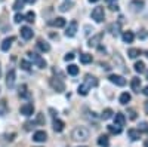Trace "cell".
<instances>
[{
	"label": "cell",
	"mask_w": 148,
	"mask_h": 147,
	"mask_svg": "<svg viewBox=\"0 0 148 147\" xmlns=\"http://www.w3.org/2000/svg\"><path fill=\"white\" fill-rule=\"evenodd\" d=\"M89 129L88 128H84V126H76L73 129V134H71V137L73 140H76V141H86L89 138Z\"/></svg>",
	"instance_id": "obj_1"
},
{
	"label": "cell",
	"mask_w": 148,
	"mask_h": 147,
	"mask_svg": "<svg viewBox=\"0 0 148 147\" xmlns=\"http://www.w3.org/2000/svg\"><path fill=\"white\" fill-rule=\"evenodd\" d=\"M104 18H105L104 8H102V6H96V8L92 10V19H95L96 22H102Z\"/></svg>",
	"instance_id": "obj_2"
},
{
	"label": "cell",
	"mask_w": 148,
	"mask_h": 147,
	"mask_svg": "<svg viewBox=\"0 0 148 147\" xmlns=\"http://www.w3.org/2000/svg\"><path fill=\"white\" fill-rule=\"evenodd\" d=\"M27 55H28V58L33 61L37 67H40V68H45V67H46V61H45L40 55H37V54H34V52H28Z\"/></svg>",
	"instance_id": "obj_3"
},
{
	"label": "cell",
	"mask_w": 148,
	"mask_h": 147,
	"mask_svg": "<svg viewBox=\"0 0 148 147\" xmlns=\"http://www.w3.org/2000/svg\"><path fill=\"white\" fill-rule=\"evenodd\" d=\"M51 86H52L56 92H64V91H65V85H64V82L61 80V79H56V77L51 79Z\"/></svg>",
	"instance_id": "obj_4"
},
{
	"label": "cell",
	"mask_w": 148,
	"mask_h": 147,
	"mask_svg": "<svg viewBox=\"0 0 148 147\" xmlns=\"http://www.w3.org/2000/svg\"><path fill=\"white\" fill-rule=\"evenodd\" d=\"M77 27H79L77 21H71V22L68 24L67 30H65V36H67V37H74V36H76V33H77Z\"/></svg>",
	"instance_id": "obj_5"
},
{
	"label": "cell",
	"mask_w": 148,
	"mask_h": 147,
	"mask_svg": "<svg viewBox=\"0 0 148 147\" xmlns=\"http://www.w3.org/2000/svg\"><path fill=\"white\" fill-rule=\"evenodd\" d=\"M19 112H21V115H24V116H31V115L34 113V106H33L31 103H25L24 106H21Z\"/></svg>",
	"instance_id": "obj_6"
},
{
	"label": "cell",
	"mask_w": 148,
	"mask_h": 147,
	"mask_svg": "<svg viewBox=\"0 0 148 147\" xmlns=\"http://www.w3.org/2000/svg\"><path fill=\"white\" fill-rule=\"evenodd\" d=\"M108 79H110L111 83L117 85V86H125V85H126V79L123 76H119V75H111Z\"/></svg>",
	"instance_id": "obj_7"
},
{
	"label": "cell",
	"mask_w": 148,
	"mask_h": 147,
	"mask_svg": "<svg viewBox=\"0 0 148 147\" xmlns=\"http://www.w3.org/2000/svg\"><path fill=\"white\" fill-rule=\"evenodd\" d=\"M15 79H16V73H15V70H9V71H8V76H6V85H8L9 88H14Z\"/></svg>",
	"instance_id": "obj_8"
},
{
	"label": "cell",
	"mask_w": 148,
	"mask_h": 147,
	"mask_svg": "<svg viewBox=\"0 0 148 147\" xmlns=\"http://www.w3.org/2000/svg\"><path fill=\"white\" fill-rule=\"evenodd\" d=\"M21 36H22L24 40H30V39H33L34 33L30 27H21Z\"/></svg>",
	"instance_id": "obj_9"
},
{
	"label": "cell",
	"mask_w": 148,
	"mask_h": 147,
	"mask_svg": "<svg viewBox=\"0 0 148 147\" xmlns=\"http://www.w3.org/2000/svg\"><path fill=\"white\" fill-rule=\"evenodd\" d=\"M46 138H47V135H46L45 131H37V132H34V135H33V140L36 143H45Z\"/></svg>",
	"instance_id": "obj_10"
},
{
	"label": "cell",
	"mask_w": 148,
	"mask_h": 147,
	"mask_svg": "<svg viewBox=\"0 0 148 147\" xmlns=\"http://www.w3.org/2000/svg\"><path fill=\"white\" fill-rule=\"evenodd\" d=\"M130 8H132L133 12H139V10L144 9V2H142V0H132V2H130Z\"/></svg>",
	"instance_id": "obj_11"
},
{
	"label": "cell",
	"mask_w": 148,
	"mask_h": 147,
	"mask_svg": "<svg viewBox=\"0 0 148 147\" xmlns=\"http://www.w3.org/2000/svg\"><path fill=\"white\" fill-rule=\"evenodd\" d=\"M84 83L88 85L89 88H95V86H98V79L95 77V76H90V75H86V77H84Z\"/></svg>",
	"instance_id": "obj_12"
},
{
	"label": "cell",
	"mask_w": 148,
	"mask_h": 147,
	"mask_svg": "<svg viewBox=\"0 0 148 147\" xmlns=\"http://www.w3.org/2000/svg\"><path fill=\"white\" fill-rule=\"evenodd\" d=\"M127 135H129V138L132 141H136V140L141 138V131L139 129H129L127 131Z\"/></svg>",
	"instance_id": "obj_13"
},
{
	"label": "cell",
	"mask_w": 148,
	"mask_h": 147,
	"mask_svg": "<svg viewBox=\"0 0 148 147\" xmlns=\"http://www.w3.org/2000/svg\"><path fill=\"white\" fill-rule=\"evenodd\" d=\"M114 120H116V125L117 126H125V124H126V117H125V115H121V113H117L116 116H114Z\"/></svg>",
	"instance_id": "obj_14"
},
{
	"label": "cell",
	"mask_w": 148,
	"mask_h": 147,
	"mask_svg": "<svg viewBox=\"0 0 148 147\" xmlns=\"http://www.w3.org/2000/svg\"><path fill=\"white\" fill-rule=\"evenodd\" d=\"M12 42H15V37H6L2 43V51H9V48L12 46Z\"/></svg>",
	"instance_id": "obj_15"
},
{
	"label": "cell",
	"mask_w": 148,
	"mask_h": 147,
	"mask_svg": "<svg viewBox=\"0 0 148 147\" xmlns=\"http://www.w3.org/2000/svg\"><path fill=\"white\" fill-rule=\"evenodd\" d=\"M121 37H123V42H125V43H132L133 39H135V34L132 31H125Z\"/></svg>",
	"instance_id": "obj_16"
},
{
	"label": "cell",
	"mask_w": 148,
	"mask_h": 147,
	"mask_svg": "<svg viewBox=\"0 0 148 147\" xmlns=\"http://www.w3.org/2000/svg\"><path fill=\"white\" fill-rule=\"evenodd\" d=\"M64 126H65V124H64L62 120H59V119H55L53 120V129L56 132H62L64 131Z\"/></svg>",
	"instance_id": "obj_17"
},
{
	"label": "cell",
	"mask_w": 148,
	"mask_h": 147,
	"mask_svg": "<svg viewBox=\"0 0 148 147\" xmlns=\"http://www.w3.org/2000/svg\"><path fill=\"white\" fill-rule=\"evenodd\" d=\"M49 24H51V26H53V27L61 28V27H65V19H64V18H55L53 21H51Z\"/></svg>",
	"instance_id": "obj_18"
},
{
	"label": "cell",
	"mask_w": 148,
	"mask_h": 147,
	"mask_svg": "<svg viewBox=\"0 0 148 147\" xmlns=\"http://www.w3.org/2000/svg\"><path fill=\"white\" fill-rule=\"evenodd\" d=\"M130 86L135 92H139V88H141V79L139 77H133L132 82H130Z\"/></svg>",
	"instance_id": "obj_19"
},
{
	"label": "cell",
	"mask_w": 148,
	"mask_h": 147,
	"mask_svg": "<svg viewBox=\"0 0 148 147\" xmlns=\"http://www.w3.org/2000/svg\"><path fill=\"white\" fill-rule=\"evenodd\" d=\"M101 39H102V33H101V34H96L95 37H92V39L89 40V46H90V48H96L98 43L101 42Z\"/></svg>",
	"instance_id": "obj_20"
},
{
	"label": "cell",
	"mask_w": 148,
	"mask_h": 147,
	"mask_svg": "<svg viewBox=\"0 0 148 147\" xmlns=\"http://www.w3.org/2000/svg\"><path fill=\"white\" fill-rule=\"evenodd\" d=\"M8 112H9V107L6 100H0V116H5Z\"/></svg>",
	"instance_id": "obj_21"
},
{
	"label": "cell",
	"mask_w": 148,
	"mask_h": 147,
	"mask_svg": "<svg viewBox=\"0 0 148 147\" xmlns=\"http://www.w3.org/2000/svg\"><path fill=\"white\" fill-rule=\"evenodd\" d=\"M89 89L90 88L86 83H82L80 86H79V89H77V92H79V95H88L89 94Z\"/></svg>",
	"instance_id": "obj_22"
},
{
	"label": "cell",
	"mask_w": 148,
	"mask_h": 147,
	"mask_svg": "<svg viewBox=\"0 0 148 147\" xmlns=\"http://www.w3.org/2000/svg\"><path fill=\"white\" fill-rule=\"evenodd\" d=\"M37 48H39L42 52H49V51H51V45L46 43V42H39V43H37Z\"/></svg>",
	"instance_id": "obj_23"
},
{
	"label": "cell",
	"mask_w": 148,
	"mask_h": 147,
	"mask_svg": "<svg viewBox=\"0 0 148 147\" xmlns=\"http://www.w3.org/2000/svg\"><path fill=\"white\" fill-rule=\"evenodd\" d=\"M98 144H99L101 147H108V146H110L108 137H107V135H101L99 138H98Z\"/></svg>",
	"instance_id": "obj_24"
},
{
	"label": "cell",
	"mask_w": 148,
	"mask_h": 147,
	"mask_svg": "<svg viewBox=\"0 0 148 147\" xmlns=\"http://www.w3.org/2000/svg\"><path fill=\"white\" fill-rule=\"evenodd\" d=\"M67 73H68V75H71V76H76L77 73H79V67L74 66V64H70L67 67Z\"/></svg>",
	"instance_id": "obj_25"
},
{
	"label": "cell",
	"mask_w": 148,
	"mask_h": 147,
	"mask_svg": "<svg viewBox=\"0 0 148 147\" xmlns=\"http://www.w3.org/2000/svg\"><path fill=\"white\" fill-rule=\"evenodd\" d=\"M80 63H83V64L92 63V55H89V54H82V55H80Z\"/></svg>",
	"instance_id": "obj_26"
},
{
	"label": "cell",
	"mask_w": 148,
	"mask_h": 147,
	"mask_svg": "<svg viewBox=\"0 0 148 147\" xmlns=\"http://www.w3.org/2000/svg\"><path fill=\"white\" fill-rule=\"evenodd\" d=\"M130 94H127V92H123L121 95H120V104H127L129 101H130Z\"/></svg>",
	"instance_id": "obj_27"
},
{
	"label": "cell",
	"mask_w": 148,
	"mask_h": 147,
	"mask_svg": "<svg viewBox=\"0 0 148 147\" xmlns=\"http://www.w3.org/2000/svg\"><path fill=\"white\" fill-rule=\"evenodd\" d=\"M135 71L139 73V75L145 71V64L142 63V61H138V63H135Z\"/></svg>",
	"instance_id": "obj_28"
},
{
	"label": "cell",
	"mask_w": 148,
	"mask_h": 147,
	"mask_svg": "<svg viewBox=\"0 0 148 147\" xmlns=\"http://www.w3.org/2000/svg\"><path fill=\"white\" fill-rule=\"evenodd\" d=\"M127 55H129V58H136V57L141 55V51H139V49H136V48H132V49H129V51H127Z\"/></svg>",
	"instance_id": "obj_29"
},
{
	"label": "cell",
	"mask_w": 148,
	"mask_h": 147,
	"mask_svg": "<svg viewBox=\"0 0 148 147\" xmlns=\"http://www.w3.org/2000/svg\"><path fill=\"white\" fill-rule=\"evenodd\" d=\"M113 110H111V108H105L104 110V112H102V119L104 120H108V119H111V117H113Z\"/></svg>",
	"instance_id": "obj_30"
},
{
	"label": "cell",
	"mask_w": 148,
	"mask_h": 147,
	"mask_svg": "<svg viewBox=\"0 0 148 147\" xmlns=\"http://www.w3.org/2000/svg\"><path fill=\"white\" fill-rule=\"evenodd\" d=\"M107 128H108V131H110L111 134H120V132H121V128L117 126V125H108Z\"/></svg>",
	"instance_id": "obj_31"
},
{
	"label": "cell",
	"mask_w": 148,
	"mask_h": 147,
	"mask_svg": "<svg viewBox=\"0 0 148 147\" xmlns=\"http://www.w3.org/2000/svg\"><path fill=\"white\" fill-rule=\"evenodd\" d=\"M19 95H21V97H25V98H30V92L27 91V86H25V85L19 86Z\"/></svg>",
	"instance_id": "obj_32"
},
{
	"label": "cell",
	"mask_w": 148,
	"mask_h": 147,
	"mask_svg": "<svg viewBox=\"0 0 148 147\" xmlns=\"http://www.w3.org/2000/svg\"><path fill=\"white\" fill-rule=\"evenodd\" d=\"M24 19L28 21V22H34V19H36V14H34L33 10H30V12H27V15L24 17Z\"/></svg>",
	"instance_id": "obj_33"
},
{
	"label": "cell",
	"mask_w": 148,
	"mask_h": 147,
	"mask_svg": "<svg viewBox=\"0 0 148 147\" xmlns=\"http://www.w3.org/2000/svg\"><path fill=\"white\" fill-rule=\"evenodd\" d=\"M71 6H73L71 2H65V3H62V5L59 6V10H61V12H67V10L71 9Z\"/></svg>",
	"instance_id": "obj_34"
},
{
	"label": "cell",
	"mask_w": 148,
	"mask_h": 147,
	"mask_svg": "<svg viewBox=\"0 0 148 147\" xmlns=\"http://www.w3.org/2000/svg\"><path fill=\"white\" fill-rule=\"evenodd\" d=\"M21 68L25 70V71H30L31 70V64L28 63V61H25V59H21Z\"/></svg>",
	"instance_id": "obj_35"
},
{
	"label": "cell",
	"mask_w": 148,
	"mask_h": 147,
	"mask_svg": "<svg viewBox=\"0 0 148 147\" xmlns=\"http://www.w3.org/2000/svg\"><path fill=\"white\" fill-rule=\"evenodd\" d=\"M24 8V2H21V0H15V3H14V9L15 10H19Z\"/></svg>",
	"instance_id": "obj_36"
},
{
	"label": "cell",
	"mask_w": 148,
	"mask_h": 147,
	"mask_svg": "<svg viewBox=\"0 0 148 147\" xmlns=\"http://www.w3.org/2000/svg\"><path fill=\"white\" fill-rule=\"evenodd\" d=\"M127 113H129V117L132 119V120H135V119H136V112H135V110H127Z\"/></svg>",
	"instance_id": "obj_37"
},
{
	"label": "cell",
	"mask_w": 148,
	"mask_h": 147,
	"mask_svg": "<svg viewBox=\"0 0 148 147\" xmlns=\"http://www.w3.org/2000/svg\"><path fill=\"white\" fill-rule=\"evenodd\" d=\"M14 21H15L16 24H19L21 21H24V15H21V14H16V15H15V18H14Z\"/></svg>",
	"instance_id": "obj_38"
},
{
	"label": "cell",
	"mask_w": 148,
	"mask_h": 147,
	"mask_svg": "<svg viewBox=\"0 0 148 147\" xmlns=\"http://www.w3.org/2000/svg\"><path fill=\"white\" fill-rule=\"evenodd\" d=\"M139 131H148V124H147V122H141Z\"/></svg>",
	"instance_id": "obj_39"
},
{
	"label": "cell",
	"mask_w": 148,
	"mask_h": 147,
	"mask_svg": "<svg viewBox=\"0 0 148 147\" xmlns=\"http://www.w3.org/2000/svg\"><path fill=\"white\" fill-rule=\"evenodd\" d=\"M64 59H65V61H71V59H74V55H73V54H67V55L64 57Z\"/></svg>",
	"instance_id": "obj_40"
},
{
	"label": "cell",
	"mask_w": 148,
	"mask_h": 147,
	"mask_svg": "<svg viewBox=\"0 0 148 147\" xmlns=\"http://www.w3.org/2000/svg\"><path fill=\"white\" fill-rule=\"evenodd\" d=\"M110 9H111V10H117V9H119V6H117V5H114V3H110Z\"/></svg>",
	"instance_id": "obj_41"
},
{
	"label": "cell",
	"mask_w": 148,
	"mask_h": 147,
	"mask_svg": "<svg viewBox=\"0 0 148 147\" xmlns=\"http://www.w3.org/2000/svg\"><path fill=\"white\" fill-rule=\"evenodd\" d=\"M144 110H145V113L148 115V101H145V103H144Z\"/></svg>",
	"instance_id": "obj_42"
},
{
	"label": "cell",
	"mask_w": 148,
	"mask_h": 147,
	"mask_svg": "<svg viewBox=\"0 0 148 147\" xmlns=\"http://www.w3.org/2000/svg\"><path fill=\"white\" fill-rule=\"evenodd\" d=\"M37 122H39V124H43V116H42V115H39V117H37Z\"/></svg>",
	"instance_id": "obj_43"
},
{
	"label": "cell",
	"mask_w": 148,
	"mask_h": 147,
	"mask_svg": "<svg viewBox=\"0 0 148 147\" xmlns=\"http://www.w3.org/2000/svg\"><path fill=\"white\" fill-rule=\"evenodd\" d=\"M24 2L28 3V5H33V3H36V2H37V0H24Z\"/></svg>",
	"instance_id": "obj_44"
},
{
	"label": "cell",
	"mask_w": 148,
	"mask_h": 147,
	"mask_svg": "<svg viewBox=\"0 0 148 147\" xmlns=\"http://www.w3.org/2000/svg\"><path fill=\"white\" fill-rule=\"evenodd\" d=\"M142 92H144V95H147V97H148V86H145Z\"/></svg>",
	"instance_id": "obj_45"
},
{
	"label": "cell",
	"mask_w": 148,
	"mask_h": 147,
	"mask_svg": "<svg viewBox=\"0 0 148 147\" xmlns=\"http://www.w3.org/2000/svg\"><path fill=\"white\" fill-rule=\"evenodd\" d=\"M90 3H96V2H99V0H89Z\"/></svg>",
	"instance_id": "obj_46"
},
{
	"label": "cell",
	"mask_w": 148,
	"mask_h": 147,
	"mask_svg": "<svg viewBox=\"0 0 148 147\" xmlns=\"http://www.w3.org/2000/svg\"><path fill=\"white\" fill-rule=\"evenodd\" d=\"M144 147H148V141H145V143H144Z\"/></svg>",
	"instance_id": "obj_47"
},
{
	"label": "cell",
	"mask_w": 148,
	"mask_h": 147,
	"mask_svg": "<svg viewBox=\"0 0 148 147\" xmlns=\"http://www.w3.org/2000/svg\"><path fill=\"white\" fill-rule=\"evenodd\" d=\"M107 2H108V3H113V2H116V0H107Z\"/></svg>",
	"instance_id": "obj_48"
},
{
	"label": "cell",
	"mask_w": 148,
	"mask_h": 147,
	"mask_svg": "<svg viewBox=\"0 0 148 147\" xmlns=\"http://www.w3.org/2000/svg\"><path fill=\"white\" fill-rule=\"evenodd\" d=\"M0 76H2V68H0Z\"/></svg>",
	"instance_id": "obj_49"
},
{
	"label": "cell",
	"mask_w": 148,
	"mask_h": 147,
	"mask_svg": "<svg viewBox=\"0 0 148 147\" xmlns=\"http://www.w3.org/2000/svg\"><path fill=\"white\" fill-rule=\"evenodd\" d=\"M147 79H148V71H147Z\"/></svg>",
	"instance_id": "obj_50"
},
{
	"label": "cell",
	"mask_w": 148,
	"mask_h": 147,
	"mask_svg": "<svg viewBox=\"0 0 148 147\" xmlns=\"http://www.w3.org/2000/svg\"><path fill=\"white\" fill-rule=\"evenodd\" d=\"M147 57H148V52H147Z\"/></svg>",
	"instance_id": "obj_51"
}]
</instances>
